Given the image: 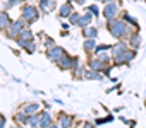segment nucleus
Here are the masks:
<instances>
[{"instance_id": "nucleus-1", "label": "nucleus", "mask_w": 146, "mask_h": 128, "mask_svg": "<svg viewBox=\"0 0 146 128\" xmlns=\"http://www.w3.org/2000/svg\"><path fill=\"white\" fill-rule=\"evenodd\" d=\"M115 12H117V9H115V5H108V9H105V16H108V17H112V16H115Z\"/></svg>"}, {"instance_id": "nucleus-2", "label": "nucleus", "mask_w": 146, "mask_h": 128, "mask_svg": "<svg viewBox=\"0 0 146 128\" xmlns=\"http://www.w3.org/2000/svg\"><path fill=\"white\" fill-rule=\"evenodd\" d=\"M24 12H26V16H28L29 19H33V17H35V12H36V10H35L33 7H26V9H24Z\"/></svg>"}, {"instance_id": "nucleus-3", "label": "nucleus", "mask_w": 146, "mask_h": 128, "mask_svg": "<svg viewBox=\"0 0 146 128\" xmlns=\"http://www.w3.org/2000/svg\"><path fill=\"white\" fill-rule=\"evenodd\" d=\"M7 21H9V19H7V16H5V14H0V26L7 24Z\"/></svg>"}, {"instance_id": "nucleus-4", "label": "nucleus", "mask_w": 146, "mask_h": 128, "mask_svg": "<svg viewBox=\"0 0 146 128\" xmlns=\"http://www.w3.org/2000/svg\"><path fill=\"white\" fill-rule=\"evenodd\" d=\"M60 12H62V16H69V12H70V9H69V5H64Z\"/></svg>"}, {"instance_id": "nucleus-5", "label": "nucleus", "mask_w": 146, "mask_h": 128, "mask_svg": "<svg viewBox=\"0 0 146 128\" xmlns=\"http://www.w3.org/2000/svg\"><path fill=\"white\" fill-rule=\"evenodd\" d=\"M62 126H69V118H62Z\"/></svg>"}, {"instance_id": "nucleus-6", "label": "nucleus", "mask_w": 146, "mask_h": 128, "mask_svg": "<svg viewBox=\"0 0 146 128\" xmlns=\"http://www.w3.org/2000/svg\"><path fill=\"white\" fill-rule=\"evenodd\" d=\"M2 121H4V120H2V118H0V128H2V126H4V123H2Z\"/></svg>"}, {"instance_id": "nucleus-7", "label": "nucleus", "mask_w": 146, "mask_h": 128, "mask_svg": "<svg viewBox=\"0 0 146 128\" xmlns=\"http://www.w3.org/2000/svg\"><path fill=\"white\" fill-rule=\"evenodd\" d=\"M50 128H55V126H50Z\"/></svg>"}]
</instances>
